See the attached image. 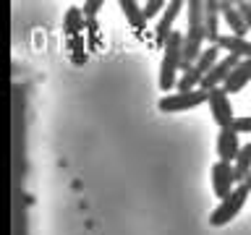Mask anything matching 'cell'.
Listing matches in <instances>:
<instances>
[{
	"label": "cell",
	"mask_w": 251,
	"mask_h": 235,
	"mask_svg": "<svg viewBox=\"0 0 251 235\" xmlns=\"http://www.w3.org/2000/svg\"><path fill=\"white\" fill-rule=\"evenodd\" d=\"M209 180H212V191H215V196L220 201L227 199V196L233 193V188H235V170H233V164L230 162H215L212 164V172H209Z\"/></svg>",
	"instance_id": "cell-5"
},
{
	"label": "cell",
	"mask_w": 251,
	"mask_h": 235,
	"mask_svg": "<svg viewBox=\"0 0 251 235\" xmlns=\"http://www.w3.org/2000/svg\"><path fill=\"white\" fill-rule=\"evenodd\" d=\"M209 113H212V120H215L220 128H233L235 123V113H233V105H230V97L223 86L209 92Z\"/></svg>",
	"instance_id": "cell-4"
},
{
	"label": "cell",
	"mask_w": 251,
	"mask_h": 235,
	"mask_svg": "<svg viewBox=\"0 0 251 235\" xmlns=\"http://www.w3.org/2000/svg\"><path fill=\"white\" fill-rule=\"evenodd\" d=\"M220 3L217 0H207L204 3V31H207V42L209 45H220L223 31H220Z\"/></svg>",
	"instance_id": "cell-8"
},
{
	"label": "cell",
	"mask_w": 251,
	"mask_h": 235,
	"mask_svg": "<svg viewBox=\"0 0 251 235\" xmlns=\"http://www.w3.org/2000/svg\"><path fill=\"white\" fill-rule=\"evenodd\" d=\"M235 133H251V115H243V118H235L233 123Z\"/></svg>",
	"instance_id": "cell-19"
},
{
	"label": "cell",
	"mask_w": 251,
	"mask_h": 235,
	"mask_svg": "<svg viewBox=\"0 0 251 235\" xmlns=\"http://www.w3.org/2000/svg\"><path fill=\"white\" fill-rule=\"evenodd\" d=\"M246 199H249V188L246 186H235L233 188V193L227 196V199H223L220 201V207L209 214V225H215V227H223V225H227L230 219H235V214L243 209V204H246Z\"/></svg>",
	"instance_id": "cell-2"
},
{
	"label": "cell",
	"mask_w": 251,
	"mask_h": 235,
	"mask_svg": "<svg viewBox=\"0 0 251 235\" xmlns=\"http://www.w3.org/2000/svg\"><path fill=\"white\" fill-rule=\"evenodd\" d=\"M118 8L123 11L126 21H128L133 29L144 31V24H147V19H144V11H141V5H139V3H133V0H121V3H118Z\"/></svg>",
	"instance_id": "cell-13"
},
{
	"label": "cell",
	"mask_w": 251,
	"mask_h": 235,
	"mask_svg": "<svg viewBox=\"0 0 251 235\" xmlns=\"http://www.w3.org/2000/svg\"><path fill=\"white\" fill-rule=\"evenodd\" d=\"M220 50H225L227 55H238L241 60H251V42L243 37H235V34H223V39H220Z\"/></svg>",
	"instance_id": "cell-12"
},
{
	"label": "cell",
	"mask_w": 251,
	"mask_h": 235,
	"mask_svg": "<svg viewBox=\"0 0 251 235\" xmlns=\"http://www.w3.org/2000/svg\"><path fill=\"white\" fill-rule=\"evenodd\" d=\"M220 13H223L225 24L230 26V31H233L235 37H243V39H246V34H249L251 29L246 26V21H243L238 5H233V3H220Z\"/></svg>",
	"instance_id": "cell-11"
},
{
	"label": "cell",
	"mask_w": 251,
	"mask_h": 235,
	"mask_svg": "<svg viewBox=\"0 0 251 235\" xmlns=\"http://www.w3.org/2000/svg\"><path fill=\"white\" fill-rule=\"evenodd\" d=\"M209 102V92L204 89H196V92H176V94H168L157 102L160 113H183V110H194Z\"/></svg>",
	"instance_id": "cell-3"
},
{
	"label": "cell",
	"mask_w": 251,
	"mask_h": 235,
	"mask_svg": "<svg viewBox=\"0 0 251 235\" xmlns=\"http://www.w3.org/2000/svg\"><path fill=\"white\" fill-rule=\"evenodd\" d=\"M180 11H183V3H180V0H173V3H168V8H165V16L160 19V24H157V29H154L157 45H168V39H170V34H173V24H176V19H178Z\"/></svg>",
	"instance_id": "cell-9"
},
{
	"label": "cell",
	"mask_w": 251,
	"mask_h": 235,
	"mask_svg": "<svg viewBox=\"0 0 251 235\" xmlns=\"http://www.w3.org/2000/svg\"><path fill=\"white\" fill-rule=\"evenodd\" d=\"M100 8H102V3H100V0H89V3H84V8H81V11H84V16H86V21H92L94 16H97V11H100Z\"/></svg>",
	"instance_id": "cell-20"
},
{
	"label": "cell",
	"mask_w": 251,
	"mask_h": 235,
	"mask_svg": "<svg viewBox=\"0 0 251 235\" xmlns=\"http://www.w3.org/2000/svg\"><path fill=\"white\" fill-rule=\"evenodd\" d=\"M220 52H223V50H220L217 45H209V47H204V50H201V55H199V60L194 63V66H196V70H199L201 76H207L209 70H212V68H215L217 63H220Z\"/></svg>",
	"instance_id": "cell-14"
},
{
	"label": "cell",
	"mask_w": 251,
	"mask_h": 235,
	"mask_svg": "<svg viewBox=\"0 0 251 235\" xmlns=\"http://www.w3.org/2000/svg\"><path fill=\"white\" fill-rule=\"evenodd\" d=\"M63 24H66V31H68V34L76 39V34L84 29V24H86V16H84L81 8H68L66 21H63Z\"/></svg>",
	"instance_id": "cell-17"
},
{
	"label": "cell",
	"mask_w": 251,
	"mask_h": 235,
	"mask_svg": "<svg viewBox=\"0 0 251 235\" xmlns=\"http://www.w3.org/2000/svg\"><path fill=\"white\" fill-rule=\"evenodd\" d=\"M243 186H246L249 191H251V172H249V178H246V183H243Z\"/></svg>",
	"instance_id": "cell-22"
},
{
	"label": "cell",
	"mask_w": 251,
	"mask_h": 235,
	"mask_svg": "<svg viewBox=\"0 0 251 235\" xmlns=\"http://www.w3.org/2000/svg\"><path fill=\"white\" fill-rule=\"evenodd\" d=\"M241 63L238 55H225V58H220V63L215 68L209 70L207 76H204V81H201V89L204 92H212V89H217V86H223L227 81V76L233 73V68Z\"/></svg>",
	"instance_id": "cell-6"
},
{
	"label": "cell",
	"mask_w": 251,
	"mask_h": 235,
	"mask_svg": "<svg viewBox=\"0 0 251 235\" xmlns=\"http://www.w3.org/2000/svg\"><path fill=\"white\" fill-rule=\"evenodd\" d=\"M233 170H235V183H246V178H249V172H251V144H246L241 149V154L235 157V164H233Z\"/></svg>",
	"instance_id": "cell-15"
},
{
	"label": "cell",
	"mask_w": 251,
	"mask_h": 235,
	"mask_svg": "<svg viewBox=\"0 0 251 235\" xmlns=\"http://www.w3.org/2000/svg\"><path fill=\"white\" fill-rule=\"evenodd\" d=\"M235 5H238V11L243 16V21H246V26L251 29V3H235Z\"/></svg>",
	"instance_id": "cell-21"
},
{
	"label": "cell",
	"mask_w": 251,
	"mask_h": 235,
	"mask_svg": "<svg viewBox=\"0 0 251 235\" xmlns=\"http://www.w3.org/2000/svg\"><path fill=\"white\" fill-rule=\"evenodd\" d=\"M241 144H238V133L235 128H220L217 133V157L220 162H235V157L241 154Z\"/></svg>",
	"instance_id": "cell-7"
},
{
	"label": "cell",
	"mask_w": 251,
	"mask_h": 235,
	"mask_svg": "<svg viewBox=\"0 0 251 235\" xmlns=\"http://www.w3.org/2000/svg\"><path fill=\"white\" fill-rule=\"evenodd\" d=\"M249 81H251V60H241L238 66L233 68V73L227 76V81L223 84V89L227 94H238Z\"/></svg>",
	"instance_id": "cell-10"
},
{
	"label": "cell",
	"mask_w": 251,
	"mask_h": 235,
	"mask_svg": "<svg viewBox=\"0 0 251 235\" xmlns=\"http://www.w3.org/2000/svg\"><path fill=\"white\" fill-rule=\"evenodd\" d=\"M201 81H204V76L196 70V66H191V68H186L183 76L178 78V86H176V89H178V92H196V89H201Z\"/></svg>",
	"instance_id": "cell-16"
},
{
	"label": "cell",
	"mask_w": 251,
	"mask_h": 235,
	"mask_svg": "<svg viewBox=\"0 0 251 235\" xmlns=\"http://www.w3.org/2000/svg\"><path fill=\"white\" fill-rule=\"evenodd\" d=\"M183 63V34L173 31L168 45H165V55L160 63V89L170 92L173 86H178V70Z\"/></svg>",
	"instance_id": "cell-1"
},
{
	"label": "cell",
	"mask_w": 251,
	"mask_h": 235,
	"mask_svg": "<svg viewBox=\"0 0 251 235\" xmlns=\"http://www.w3.org/2000/svg\"><path fill=\"white\" fill-rule=\"evenodd\" d=\"M165 8H168V3H162V0H149L147 5H141V11H144V19H152V16H157Z\"/></svg>",
	"instance_id": "cell-18"
}]
</instances>
